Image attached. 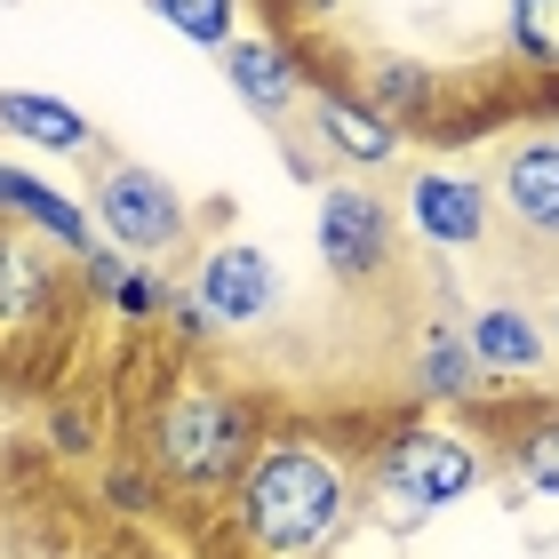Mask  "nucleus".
<instances>
[{"instance_id":"nucleus-20","label":"nucleus","mask_w":559,"mask_h":559,"mask_svg":"<svg viewBox=\"0 0 559 559\" xmlns=\"http://www.w3.org/2000/svg\"><path fill=\"white\" fill-rule=\"evenodd\" d=\"M168 280H160V264H129V280L112 288V312L120 320H168Z\"/></svg>"},{"instance_id":"nucleus-12","label":"nucleus","mask_w":559,"mask_h":559,"mask_svg":"<svg viewBox=\"0 0 559 559\" xmlns=\"http://www.w3.org/2000/svg\"><path fill=\"white\" fill-rule=\"evenodd\" d=\"M0 224H24V233H40V240H57L64 248V257H88V209H81V200H72V192H57V185H48V176H24V168H9V160H0Z\"/></svg>"},{"instance_id":"nucleus-17","label":"nucleus","mask_w":559,"mask_h":559,"mask_svg":"<svg viewBox=\"0 0 559 559\" xmlns=\"http://www.w3.org/2000/svg\"><path fill=\"white\" fill-rule=\"evenodd\" d=\"M503 48L520 72L559 81V0H503Z\"/></svg>"},{"instance_id":"nucleus-8","label":"nucleus","mask_w":559,"mask_h":559,"mask_svg":"<svg viewBox=\"0 0 559 559\" xmlns=\"http://www.w3.org/2000/svg\"><path fill=\"white\" fill-rule=\"evenodd\" d=\"M192 296L216 312V328H257L280 312V272L264 248H248V240H216L209 257H200L192 272Z\"/></svg>"},{"instance_id":"nucleus-21","label":"nucleus","mask_w":559,"mask_h":559,"mask_svg":"<svg viewBox=\"0 0 559 559\" xmlns=\"http://www.w3.org/2000/svg\"><path fill=\"white\" fill-rule=\"evenodd\" d=\"M344 16V0H272V33L280 40H312V33H328V24Z\"/></svg>"},{"instance_id":"nucleus-14","label":"nucleus","mask_w":559,"mask_h":559,"mask_svg":"<svg viewBox=\"0 0 559 559\" xmlns=\"http://www.w3.org/2000/svg\"><path fill=\"white\" fill-rule=\"evenodd\" d=\"M352 96H360L368 112H384L392 129H424L440 81H431V64H416V57H368V72H360Z\"/></svg>"},{"instance_id":"nucleus-22","label":"nucleus","mask_w":559,"mask_h":559,"mask_svg":"<svg viewBox=\"0 0 559 559\" xmlns=\"http://www.w3.org/2000/svg\"><path fill=\"white\" fill-rule=\"evenodd\" d=\"M105 496H112V512H152V496H160V479H152L144 464H120L105 479Z\"/></svg>"},{"instance_id":"nucleus-3","label":"nucleus","mask_w":559,"mask_h":559,"mask_svg":"<svg viewBox=\"0 0 559 559\" xmlns=\"http://www.w3.org/2000/svg\"><path fill=\"white\" fill-rule=\"evenodd\" d=\"M479 479H488V455L472 440H455V431H440V424H408L368 455V496L392 527H424L440 503L472 496Z\"/></svg>"},{"instance_id":"nucleus-24","label":"nucleus","mask_w":559,"mask_h":559,"mask_svg":"<svg viewBox=\"0 0 559 559\" xmlns=\"http://www.w3.org/2000/svg\"><path fill=\"white\" fill-rule=\"evenodd\" d=\"M81 280H88V296L112 304V288L129 280V257H120V248H88V257H81Z\"/></svg>"},{"instance_id":"nucleus-11","label":"nucleus","mask_w":559,"mask_h":559,"mask_svg":"<svg viewBox=\"0 0 559 559\" xmlns=\"http://www.w3.org/2000/svg\"><path fill=\"white\" fill-rule=\"evenodd\" d=\"M304 120H312L320 152L344 160V168H392L400 160V129L384 112H368L360 96H344V88H312L304 96Z\"/></svg>"},{"instance_id":"nucleus-7","label":"nucleus","mask_w":559,"mask_h":559,"mask_svg":"<svg viewBox=\"0 0 559 559\" xmlns=\"http://www.w3.org/2000/svg\"><path fill=\"white\" fill-rule=\"evenodd\" d=\"M408 224L424 233V248L464 257V248L488 240L496 192L479 185V176H455V168H416V176H408Z\"/></svg>"},{"instance_id":"nucleus-2","label":"nucleus","mask_w":559,"mask_h":559,"mask_svg":"<svg viewBox=\"0 0 559 559\" xmlns=\"http://www.w3.org/2000/svg\"><path fill=\"white\" fill-rule=\"evenodd\" d=\"M257 448H264V431H257L248 392L209 384V376L176 384L144 424V472L176 496H233L240 472L257 464Z\"/></svg>"},{"instance_id":"nucleus-10","label":"nucleus","mask_w":559,"mask_h":559,"mask_svg":"<svg viewBox=\"0 0 559 559\" xmlns=\"http://www.w3.org/2000/svg\"><path fill=\"white\" fill-rule=\"evenodd\" d=\"M488 192L527 240H559V136H520Z\"/></svg>"},{"instance_id":"nucleus-19","label":"nucleus","mask_w":559,"mask_h":559,"mask_svg":"<svg viewBox=\"0 0 559 559\" xmlns=\"http://www.w3.org/2000/svg\"><path fill=\"white\" fill-rule=\"evenodd\" d=\"M512 479H520L527 496H559V416L520 424V440H512Z\"/></svg>"},{"instance_id":"nucleus-26","label":"nucleus","mask_w":559,"mask_h":559,"mask_svg":"<svg viewBox=\"0 0 559 559\" xmlns=\"http://www.w3.org/2000/svg\"><path fill=\"white\" fill-rule=\"evenodd\" d=\"M544 336H551V352H559V296L544 304Z\"/></svg>"},{"instance_id":"nucleus-23","label":"nucleus","mask_w":559,"mask_h":559,"mask_svg":"<svg viewBox=\"0 0 559 559\" xmlns=\"http://www.w3.org/2000/svg\"><path fill=\"white\" fill-rule=\"evenodd\" d=\"M168 328H176L185 344H209V336H216V312H209V304H200V296L185 288V296H168Z\"/></svg>"},{"instance_id":"nucleus-9","label":"nucleus","mask_w":559,"mask_h":559,"mask_svg":"<svg viewBox=\"0 0 559 559\" xmlns=\"http://www.w3.org/2000/svg\"><path fill=\"white\" fill-rule=\"evenodd\" d=\"M224 81H233V96L257 120H288V112H304V96H312L304 48L280 40V33H240L233 48H224Z\"/></svg>"},{"instance_id":"nucleus-5","label":"nucleus","mask_w":559,"mask_h":559,"mask_svg":"<svg viewBox=\"0 0 559 559\" xmlns=\"http://www.w3.org/2000/svg\"><path fill=\"white\" fill-rule=\"evenodd\" d=\"M312 240H320V264L344 280V288H368V280H384L392 272V240H400V224L384 209V192H368V185H328L320 192V216H312Z\"/></svg>"},{"instance_id":"nucleus-6","label":"nucleus","mask_w":559,"mask_h":559,"mask_svg":"<svg viewBox=\"0 0 559 559\" xmlns=\"http://www.w3.org/2000/svg\"><path fill=\"white\" fill-rule=\"evenodd\" d=\"M64 304V248L0 224V344H33Z\"/></svg>"},{"instance_id":"nucleus-4","label":"nucleus","mask_w":559,"mask_h":559,"mask_svg":"<svg viewBox=\"0 0 559 559\" xmlns=\"http://www.w3.org/2000/svg\"><path fill=\"white\" fill-rule=\"evenodd\" d=\"M88 216H96V233H105L129 264H160V257H176L185 233H192L185 192H176L160 168H144V160H112L105 176H96Z\"/></svg>"},{"instance_id":"nucleus-25","label":"nucleus","mask_w":559,"mask_h":559,"mask_svg":"<svg viewBox=\"0 0 559 559\" xmlns=\"http://www.w3.org/2000/svg\"><path fill=\"white\" fill-rule=\"evenodd\" d=\"M57 448H64V455H88V448H96V424H88L81 408H57Z\"/></svg>"},{"instance_id":"nucleus-1","label":"nucleus","mask_w":559,"mask_h":559,"mask_svg":"<svg viewBox=\"0 0 559 559\" xmlns=\"http://www.w3.org/2000/svg\"><path fill=\"white\" fill-rule=\"evenodd\" d=\"M360 512V479L320 440H264L233 488V527L257 559H320Z\"/></svg>"},{"instance_id":"nucleus-13","label":"nucleus","mask_w":559,"mask_h":559,"mask_svg":"<svg viewBox=\"0 0 559 559\" xmlns=\"http://www.w3.org/2000/svg\"><path fill=\"white\" fill-rule=\"evenodd\" d=\"M464 336H472V360L488 368V376H536L551 360L544 320L520 312V304H479V312L464 320Z\"/></svg>"},{"instance_id":"nucleus-15","label":"nucleus","mask_w":559,"mask_h":559,"mask_svg":"<svg viewBox=\"0 0 559 559\" xmlns=\"http://www.w3.org/2000/svg\"><path fill=\"white\" fill-rule=\"evenodd\" d=\"M416 384H424L431 400H479L488 368L472 360L464 320H431V328H424V344H416Z\"/></svg>"},{"instance_id":"nucleus-18","label":"nucleus","mask_w":559,"mask_h":559,"mask_svg":"<svg viewBox=\"0 0 559 559\" xmlns=\"http://www.w3.org/2000/svg\"><path fill=\"white\" fill-rule=\"evenodd\" d=\"M144 9L160 16L176 40H192V48H216V57L240 40V0H144Z\"/></svg>"},{"instance_id":"nucleus-16","label":"nucleus","mask_w":559,"mask_h":559,"mask_svg":"<svg viewBox=\"0 0 559 559\" xmlns=\"http://www.w3.org/2000/svg\"><path fill=\"white\" fill-rule=\"evenodd\" d=\"M0 129L24 136L33 152H88V144H96V129L64 105V96H33V88H9V96H0Z\"/></svg>"}]
</instances>
